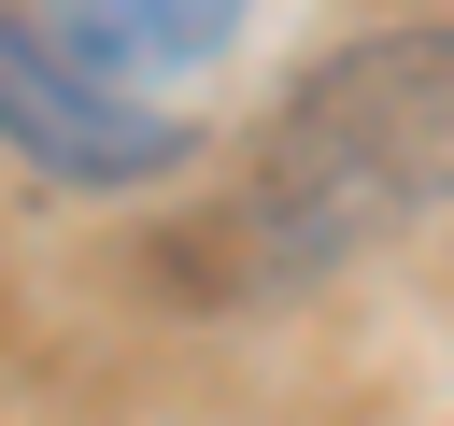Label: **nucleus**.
Returning a JSON list of instances; mask_svg holds the SVG:
<instances>
[{
	"label": "nucleus",
	"mask_w": 454,
	"mask_h": 426,
	"mask_svg": "<svg viewBox=\"0 0 454 426\" xmlns=\"http://www.w3.org/2000/svg\"><path fill=\"white\" fill-rule=\"evenodd\" d=\"M0 142H14L43 185H156V170L199 156L184 114H156V99L99 85L85 57H57L28 0H0Z\"/></svg>",
	"instance_id": "f03ea898"
},
{
	"label": "nucleus",
	"mask_w": 454,
	"mask_h": 426,
	"mask_svg": "<svg viewBox=\"0 0 454 426\" xmlns=\"http://www.w3.org/2000/svg\"><path fill=\"white\" fill-rule=\"evenodd\" d=\"M28 14H43V43L85 57L99 85H142V71H199V57H227L255 0H28Z\"/></svg>",
	"instance_id": "7ed1b4c3"
},
{
	"label": "nucleus",
	"mask_w": 454,
	"mask_h": 426,
	"mask_svg": "<svg viewBox=\"0 0 454 426\" xmlns=\"http://www.w3.org/2000/svg\"><path fill=\"white\" fill-rule=\"evenodd\" d=\"M426 213H454V0L355 28L270 114L241 213H227V256L255 284H298V270H340Z\"/></svg>",
	"instance_id": "f257e3e1"
}]
</instances>
